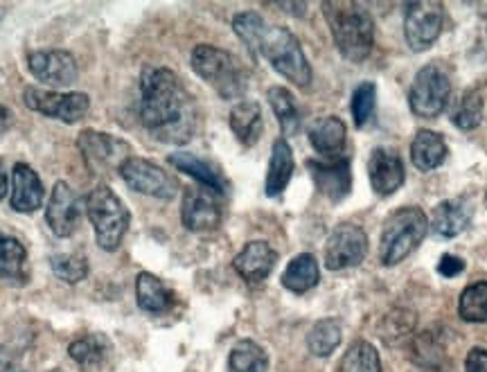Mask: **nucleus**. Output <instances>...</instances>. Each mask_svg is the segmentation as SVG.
Here are the masks:
<instances>
[{
  "label": "nucleus",
  "mask_w": 487,
  "mask_h": 372,
  "mask_svg": "<svg viewBox=\"0 0 487 372\" xmlns=\"http://www.w3.org/2000/svg\"><path fill=\"white\" fill-rule=\"evenodd\" d=\"M138 115L158 143L185 144L196 129V104L170 68H144Z\"/></svg>",
  "instance_id": "f257e3e1"
},
{
  "label": "nucleus",
  "mask_w": 487,
  "mask_h": 372,
  "mask_svg": "<svg viewBox=\"0 0 487 372\" xmlns=\"http://www.w3.org/2000/svg\"><path fill=\"white\" fill-rule=\"evenodd\" d=\"M336 48L352 64L368 59L375 43L373 16L359 3H323Z\"/></svg>",
  "instance_id": "f03ea898"
},
{
  "label": "nucleus",
  "mask_w": 487,
  "mask_h": 372,
  "mask_svg": "<svg viewBox=\"0 0 487 372\" xmlns=\"http://www.w3.org/2000/svg\"><path fill=\"white\" fill-rule=\"evenodd\" d=\"M429 219L419 207H399L386 219L379 239V258L384 267L407 260L427 237Z\"/></svg>",
  "instance_id": "7ed1b4c3"
},
{
  "label": "nucleus",
  "mask_w": 487,
  "mask_h": 372,
  "mask_svg": "<svg viewBox=\"0 0 487 372\" xmlns=\"http://www.w3.org/2000/svg\"><path fill=\"white\" fill-rule=\"evenodd\" d=\"M190 64L196 75L217 90L219 98L238 100L246 93L249 77H246L242 64L230 52L204 43L192 50Z\"/></svg>",
  "instance_id": "20e7f679"
},
{
  "label": "nucleus",
  "mask_w": 487,
  "mask_h": 372,
  "mask_svg": "<svg viewBox=\"0 0 487 372\" xmlns=\"http://www.w3.org/2000/svg\"><path fill=\"white\" fill-rule=\"evenodd\" d=\"M259 55L267 57L269 64L276 68L284 80L291 81L293 86L310 89L312 66L307 61L305 52H302L301 41L287 27H267L262 37V46H259Z\"/></svg>",
  "instance_id": "39448f33"
},
{
  "label": "nucleus",
  "mask_w": 487,
  "mask_h": 372,
  "mask_svg": "<svg viewBox=\"0 0 487 372\" xmlns=\"http://www.w3.org/2000/svg\"><path fill=\"white\" fill-rule=\"evenodd\" d=\"M86 215L95 229V239L104 250H115L129 230V210L111 187L100 186L86 197Z\"/></svg>",
  "instance_id": "423d86ee"
},
{
  "label": "nucleus",
  "mask_w": 487,
  "mask_h": 372,
  "mask_svg": "<svg viewBox=\"0 0 487 372\" xmlns=\"http://www.w3.org/2000/svg\"><path fill=\"white\" fill-rule=\"evenodd\" d=\"M451 95L450 75L440 66L429 64L418 72L408 93L411 111L419 118H436L445 111Z\"/></svg>",
  "instance_id": "0eeeda50"
},
{
  "label": "nucleus",
  "mask_w": 487,
  "mask_h": 372,
  "mask_svg": "<svg viewBox=\"0 0 487 372\" xmlns=\"http://www.w3.org/2000/svg\"><path fill=\"white\" fill-rule=\"evenodd\" d=\"M445 23V7L436 0H418L407 5L404 16V37L411 50L424 52L438 41Z\"/></svg>",
  "instance_id": "6e6552de"
},
{
  "label": "nucleus",
  "mask_w": 487,
  "mask_h": 372,
  "mask_svg": "<svg viewBox=\"0 0 487 372\" xmlns=\"http://www.w3.org/2000/svg\"><path fill=\"white\" fill-rule=\"evenodd\" d=\"M23 101L35 113L46 115V118L61 120V122L72 124L84 118L90 109V98L79 90L72 93H55V90L43 89H27L23 93Z\"/></svg>",
  "instance_id": "1a4fd4ad"
},
{
  "label": "nucleus",
  "mask_w": 487,
  "mask_h": 372,
  "mask_svg": "<svg viewBox=\"0 0 487 372\" xmlns=\"http://www.w3.org/2000/svg\"><path fill=\"white\" fill-rule=\"evenodd\" d=\"M368 253V235L356 224H339L327 237L325 267L344 271L359 267Z\"/></svg>",
  "instance_id": "9d476101"
},
{
  "label": "nucleus",
  "mask_w": 487,
  "mask_h": 372,
  "mask_svg": "<svg viewBox=\"0 0 487 372\" xmlns=\"http://www.w3.org/2000/svg\"><path fill=\"white\" fill-rule=\"evenodd\" d=\"M118 172L120 176H122V181L127 183L133 192H140V195L165 201H170L172 197L176 195L175 178H172L165 169L158 167L156 163L147 161V158H129Z\"/></svg>",
  "instance_id": "9b49d317"
},
{
  "label": "nucleus",
  "mask_w": 487,
  "mask_h": 372,
  "mask_svg": "<svg viewBox=\"0 0 487 372\" xmlns=\"http://www.w3.org/2000/svg\"><path fill=\"white\" fill-rule=\"evenodd\" d=\"M217 192L208 187H187L181 203V221L192 233H210L221 224V206Z\"/></svg>",
  "instance_id": "f8f14e48"
},
{
  "label": "nucleus",
  "mask_w": 487,
  "mask_h": 372,
  "mask_svg": "<svg viewBox=\"0 0 487 372\" xmlns=\"http://www.w3.org/2000/svg\"><path fill=\"white\" fill-rule=\"evenodd\" d=\"M77 143H79V152L86 165L93 172H111L113 167L120 169L124 161H129V144L109 133L81 132Z\"/></svg>",
  "instance_id": "ddd939ff"
},
{
  "label": "nucleus",
  "mask_w": 487,
  "mask_h": 372,
  "mask_svg": "<svg viewBox=\"0 0 487 372\" xmlns=\"http://www.w3.org/2000/svg\"><path fill=\"white\" fill-rule=\"evenodd\" d=\"M27 68L46 86H72L79 75L75 57L66 50H35L27 55Z\"/></svg>",
  "instance_id": "4468645a"
},
{
  "label": "nucleus",
  "mask_w": 487,
  "mask_h": 372,
  "mask_svg": "<svg viewBox=\"0 0 487 372\" xmlns=\"http://www.w3.org/2000/svg\"><path fill=\"white\" fill-rule=\"evenodd\" d=\"M46 221L57 237H70L79 229L81 203L79 197L66 181H57L50 201L46 206Z\"/></svg>",
  "instance_id": "2eb2a0df"
},
{
  "label": "nucleus",
  "mask_w": 487,
  "mask_h": 372,
  "mask_svg": "<svg viewBox=\"0 0 487 372\" xmlns=\"http://www.w3.org/2000/svg\"><path fill=\"white\" fill-rule=\"evenodd\" d=\"M313 183L327 199L339 203L352 190V169L348 158H330V161H307Z\"/></svg>",
  "instance_id": "dca6fc26"
},
{
  "label": "nucleus",
  "mask_w": 487,
  "mask_h": 372,
  "mask_svg": "<svg viewBox=\"0 0 487 372\" xmlns=\"http://www.w3.org/2000/svg\"><path fill=\"white\" fill-rule=\"evenodd\" d=\"M370 186L379 197H388L397 192L404 183V163L393 149L377 147L368 158Z\"/></svg>",
  "instance_id": "f3484780"
},
{
  "label": "nucleus",
  "mask_w": 487,
  "mask_h": 372,
  "mask_svg": "<svg viewBox=\"0 0 487 372\" xmlns=\"http://www.w3.org/2000/svg\"><path fill=\"white\" fill-rule=\"evenodd\" d=\"M276 262L278 253L267 241H249L233 260V267L249 284H259L271 275Z\"/></svg>",
  "instance_id": "a211bd4d"
},
{
  "label": "nucleus",
  "mask_w": 487,
  "mask_h": 372,
  "mask_svg": "<svg viewBox=\"0 0 487 372\" xmlns=\"http://www.w3.org/2000/svg\"><path fill=\"white\" fill-rule=\"evenodd\" d=\"M43 199H46V190L38 174L26 163H16L12 172V197H9L14 210L23 215L37 212L43 206Z\"/></svg>",
  "instance_id": "6ab92c4d"
},
{
  "label": "nucleus",
  "mask_w": 487,
  "mask_h": 372,
  "mask_svg": "<svg viewBox=\"0 0 487 372\" xmlns=\"http://www.w3.org/2000/svg\"><path fill=\"white\" fill-rule=\"evenodd\" d=\"M471 215H474L471 201L465 199V197H458V199L438 203L436 210H433L431 226L438 235L451 239V237H458L470 226Z\"/></svg>",
  "instance_id": "aec40b11"
},
{
  "label": "nucleus",
  "mask_w": 487,
  "mask_h": 372,
  "mask_svg": "<svg viewBox=\"0 0 487 372\" xmlns=\"http://www.w3.org/2000/svg\"><path fill=\"white\" fill-rule=\"evenodd\" d=\"M167 161H170L172 165L178 169V172L196 178L201 186L208 187V190H212V192H217V195L224 197L226 192H228V183H226L224 174H221L215 165H210L208 161H204V158L195 156V154L176 152V154H172Z\"/></svg>",
  "instance_id": "412c9836"
},
{
  "label": "nucleus",
  "mask_w": 487,
  "mask_h": 372,
  "mask_svg": "<svg viewBox=\"0 0 487 372\" xmlns=\"http://www.w3.org/2000/svg\"><path fill=\"white\" fill-rule=\"evenodd\" d=\"M310 135L312 147L316 149L323 156H336V154L344 152L345 140H348V129L334 115H327V118L313 120L307 129Z\"/></svg>",
  "instance_id": "4be33fe9"
},
{
  "label": "nucleus",
  "mask_w": 487,
  "mask_h": 372,
  "mask_svg": "<svg viewBox=\"0 0 487 372\" xmlns=\"http://www.w3.org/2000/svg\"><path fill=\"white\" fill-rule=\"evenodd\" d=\"M293 152L289 147V143L284 138H278L273 143L271 149V161H269V172H267V183H264V190L267 197L276 199L287 190L289 181L293 176Z\"/></svg>",
  "instance_id": "5701e85b"
},
{
  "label": "nucleus",
  "mask_w": 487,
  "mask_h": 372,
  "mask_svg": "<svg viewBox=\"0 0 487 372\" xmlns=\"http://www.w3.org/2000/svg\"><path fill=\"white\" fill-rule=\"evenodd\" d=\"M228 122L239 143L246 144V147L258 143L259 135L264 132L262 109H259L258 101H238V104L230 109Z\"/></svg>",
  "instance_id": "b1692460"
},
{
  "label": "nucleus",
  "mask_w": 487,
  "mask_h": 372,
  "mask_svg": "<svg viewBox=\"0 0 487 372\" xmlns=\"http://www.w3.org/2000/svg\"><path fill=\"white\" fill-rule=\"evenodd\" d=\"M447 158V143L440 133L419 129L411 144V161L413 165L422 172L440 167Z\"/></svg>",
  "instance_id": "393cba45"
},
{
  "label": "nucleus",
  "mask_w": 487,
  "mask_h": 372,
  "mask_svg": "<svg viewBox=\"0 0 487 372\" xmlns=\"http://www.w3.org/2000/svg\"><path fill=\"white\" fill-rule=\"evenodd\" d=\"M136 301L138 307L144 309V312L163 314L175 304V293L165 287L163 280L143 271L136 278Z\"/></svg>",
  "instance_id": "a878e982"
},
{
  "label": "nucleus",
  "mask_w": 487,
  "mask_h": 372,
  "mask_svg": "<svg viewBox=\"0 0 487 372\" xmlns=\"http://www.w3.org/2000/svg\"><path fill=\"white\" fill-rule=\"evenodd\" d=\"M0 280L23 284L27 282V250L16 237L0 233Z\"/></svg>",
  "instance_id": "bb28decb"
},
{
  "label": "nucleus",
  "mask_w": 487,
  "mask_h": 372,
  "mask_svg": "<svg viewBox=\"0 0 487 372\" xmlns=\"http://www.w3.org/2000/svg\"><path fill=\"white\" fill-rule=\"evenodd\" d=\"M321 280V269H318L316 258L312 253H301L287 264L282 273V287L293 293L310 292Z\"/></svg>",
  "instance_id": "cd10ccee"
},
{
  "label": "nucleus",
  "mask_w": 487,
  "mask_h": 372,
  "mask_svg": "<svg viewBox=\"0 0 487 372\" xmlns=\"http://www.w3.org/2000/svg\"><path fill=\"white\" fill-rule=\"evenodd\" d=\"M69 355L81 370H93L109 359L111 343L102 335H86L70 343Z\"/></svg>",
  "instance_id": "c85d7f7f"
},
{
  "label": "nucleus",
  "mask_w": 487,
  "mask_h": 372,
  "mask_svg": "<svg viewBox=\"0 0 487 372\" xmlns=\"http://www.w3.org/2000/svg\"><path fill=\"white\" fill-rule=\"evenodd\" d=\"M267 98L273 113H276L282 133L296 135L301 132V109H298L296 98H293L287 89H282V86H273Z\"/></svg>",
  "instance_id": "c756f323"
},
{
  "label": "nucleus",
  "mask_w": 487,
  "mask_h": 372,
  "mask_svg": "<svg viewBox=\"0 0 487 372\" xmlns=\"http://www.w3.org/2000/svg\"><path fill=\"white\" fill-rule=\"evenodd\" d=\"M269 370V356L262 347L255 341H239L238 345L230 350L228 359V372H267Z\"/></svg>",
  "instance_id": "7c9ffc66"
},
{
  "label": "nucleus",
  "mask_w": 487,
  "mask_h": 372,
  "mask_svg": "<svg viewBox=\"0 0 487 372\" xmlns=\"http://www.w3.org/2000/svg\"><path fill=\"white\" fill-rule=\"evenodd\" d=\"M339 372H382L379 352L368 341L352 343L341 359Z\"/></svg>",
  "instance_id": "2f4dec72"
},
{
  "label": "nucleus",
  "mask_w": 487,
  "mask_h": 372,
  "mask_svg": "<svg viewBox=\"0 0 487 372\" xmlns=\"http://www.w3.org/2000/svg\"><path fill=\"white\" fill-rule=\"evenodd\" d=\"M341 343V325L334 318L318 321L307 335V345L313 356H330Z\"/></svg>",
  "instance_id": "473e14b6"
},
{
  "label": "nucleus",
  "mask_w": 487,
  "mask_h": 372,
  "mask_svg": "<svg viewBox=\"0 0 487 372\" xmlns=\"http://www.w3.org/2000/svg\"><path fill=\"white\" fill-rule=\"evenodd\" d=\"M458 314L467 323H487V282H474L461 293Z\"/></svg>",
  "instance_id": "72a5a7b5"
},
{
  "label": "nucleus",
  "mask_w": 487,
  "mask_h": 372,
  "mask_svg": "<svg viewBox=\"0 0 487 372\" xmlns=\"http://www.w3.org/2000/svg\"><path fill=\"white\" fill-rule=\"evenodd\" d=\"M233 30L239 37V41L249 48L253 57L259 55V46H262V37L267 32V23L262 16L255 12H242L233 18Z\"/></svg>",
  "instance_id": "f704fd0d"
},
{
  "label": "nucleus",
  "mask_w": 487,
  "mask_h": 372,
  "mask_svg": "<svg viewBox=\"0 0 487 372\" xmlns=\"http://www.w3.org/2000/svg\"><path fill=\"white\" fill-rule=\"evenodd\" d=\"M451 120L462 132H471V129L479 127L481 120H483V95H481V90H467L461 101H458Z\"/></svg>",
  "instance_id": "c9c22d12"
},
{
  "label": "nucleus",
  "mask_w": 487,
  "mask_h": 372,
  "mask_svg": "<svg viewBox=\"0 0 487 372\" xmlns=\"http://www.w3.org/2000/svg\"><path fill=\"white\" fill-rule=\"evenodd\" d=\"M377 106V89L375 84L365 81V84L356 86V90L352 93V118H355L356 127H365L370 122Z\"/></svg>",
  "instance_id": "e433bc0d"
},
{
  "label": "nucleus",
  "mask_w": 487,
  "mask_h": 372,
  "mask_svg": "<svg viewBox=\"0 0 487 372\" xmlns=\"http://www.w3.org/2000/svg\"><path fill=\"white\" fill-rule=\"evenodd\" d=\"M52 273L69 284H77L89 275V262L81 255H52Z\"/></svg>",
  "instance_id": "4c0bfd02"
},
{
  "label": "nucleus",
  "mask_w": 487,
  "mask_h": 372,
  "mask_svg": "<svg viewBox=\"0 0 487 372\" xmlns=\"http://www.w3.org/2000/svg\"><path fill=\"white\" fill-rule=\"evenodd\" d=\"M465 372H487V350L474 347L465 359Z\"/></svg>",
  "instance_id": "58836bf2"
},
{
  "label": "nucleus",
  "mask_w": 487,
  "mask_h": 372,
  "mask_svg": "<svg viewBox=\"0 0 487 372\" xmlns=\"http://www.w3.org/2000/svg\"><path fill=\"white\" fill-rule=\"evenodd\" d=\"M438 271H440V275H445V278H453V275H461L462 271H465V262H462L461 258H456V255H442Z\"/></svg>",
  "instance_id": "ea45409f"
},
{
  "label": "nucleus",
  "mask_w": 487,
  "mask_h": 372,
  "mask_svg": "<svg viewBox=\"0 0 487 372\" xmlns=\"http://www.w3.org/2000/svg\"><path fill=\"white\" fill-rule=\"evenodd\" d=\"M12 122H14L12 111H9L5 104H0V132H7V129L12 127Z\"/></svg>",
  "instance_id": "a19ab883"
},
{
  "label": "nucleus",
  "mask_w": 487,
  "mask_h": 372,
  "mask_svg": "<svg viewBox=\"0 0 487 372\" xmlns=\"http://www.w3.org/2000/svg\"><path fill=\"white\" fill-rule=\"evenodd\" d=\"M7 190H9V176H7V169H5L3 163H0V201L7 197Z\"/></svg>",
  "instance_id": "79ce46f5"
},
{
  "label": "nucleus",
  "mask_w": 487,
  "mask_h": 372,
  "mask_svg": "<svg viewBox=\"0 0 487 372\" xmlns=\"http://www.w3.org/2000/svg\"><path fill=\"white\" fill-rule=\"evenodd\" d=\"M0 372H26V370H21V368H18V366H14L12 361L0 359Z\"/></svg>",
  "instance_id": "37998d69"
},
{
  "label": "nucleus",
  "mask_w": 487,
  "mask_h": 372,
  "mask_svg": "<svg viewBox=\"0 0 487 372\" xmlns=\"http://www.w3.org/2000/svg\"><path fill=\"white\" fill-rule=\"evenodd\" d=\"M50 372H64V370H50Z\"/></svg>",
  "instance_id": "c03bdc74"
},
{
  "label": "nucleus",
  "mask_w": 487,
  "mask_h": 372,
  "mask_svg": "<svg viewBox=\"0 0 487 372\" xmlns=\"http://www.w3.org/2000/svg\"><path fill=\"white\" fill-rule=\"evenodd\" d=\"M485 201H487V197H485Z\"/></svg>",
  "instance_id": "a18cd8bd"
}]
</instances>
